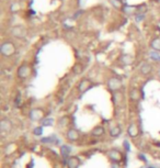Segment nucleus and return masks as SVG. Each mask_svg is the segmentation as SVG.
Segmentation results:
<instances>
[{
	"label": "nucleus",
	"mask_w": 160,
	"mask_h": 168,
	"mask_svg": "<svg viewBox=\"0 0 160 168\" xmlns=\"http://www.w3.org/2000/svg\"><path fill=\"white\" fill-rule=\"evenodd\" d=\"M108 85L112 90H118L122 87V81L117 78H111L108 82Z\"/></svg>",
	"instance_id": "4"
},
{
	"label": "nucleus",
	"mask_w": 160,
	"mask_h": 168,
	"mask_svg": "<svg viewBox=\"0 0 160 168\" xmlns=\"http://www.w3.org/2000/svg\"><path fill=\"white\" fill-rule=\"evenodd\" d=\"M11 34L18 39H23L26 36V30L21 25H15L11 29Z\"/></svg>",
	"instance_id": "2"
},
{
	"label": "nucleus",
	"mask_w": 160,
	"mask_h": 168,
	"mask_svg": "<svg viewBox=\"0 0 160 168\" xmlns=\"http://www.w3.org/2000/svg\"><path fill=\"white\" fill-rule=\"evenodd\" d=\"M93 133H95V134H98V135H99V134H102V133H103V129H102V128L95 129V131L93 132Z\"/></svg>",
	"instance_id": "11"
},
{
	"label": "nucleus",
	"mask_w": 160,
	"mask_h": 168,
	"mask_svg": "<svg viewBox=\"0 0 160 168\" xmlns=\"http://www.w3.org/2000/svg\"><path fill=\"white\" fill-rule=\"evenodd\" d=\"M140 72L144 75H147V74H149V72H152V66L149 64H144L143 66L140 67Z\"/></svg>",
	"instance_id": "7"
},
{
	"label": "nucleus",
	"mask_w": 160,
	"mask_h": 168,
	"mask_svg": "<svg viewBox=\"0 0 160 168\" xmlns=\"http://www.w3.org/2000/svg\"><path fill=\"white\" fill-rule=\"evenodd\" d=\"M30 74H31V69H30V67L25 64L21 65V66L19 67V69H18V77H20V78H22V79L29 77Z\"/></svg>",
	"instance_id": "3"
},
{
	"label": "nucleus",
	"mask_w": 160,
	"mask_h": 168,
	"mask_svg": "<svg viewBox=\"0 0 160 168\" xmlns=\"http://www.w3.org/2000/svg\"><path fill=\"white\" fill-rule=\"evenodd\" d=\"M150 47L156 52H160V38H156L150 42Z\"/></svg>",
	"instance_id": "5"
},
{
	"label": "nucleus",
	"mask_w": 160,
	"mask_h": 168,
	"mask_svg": "<svg viewBox=\"0 0 160 168\" xmlns=\"http://www.w3.org/2000/svg\"><path fill=\"white\" fill-rule=\"evenodd\" d=\"M137 96H138V91L136 89H133L131 92V98L133 99H137Z\"/></svg>",
	"instance_id": "10"
},
{
	"label": "nucleus",
	"mask_w": 160,
	"mask_h": 168,
	"mask_svg": "<svg viewBox=\"0 0 160 168\" xmlns=\"http://www.w3.org/2000/svg\"><path fill=\"white\" fill-rule=\"evenodd\" d=\"M122 62L126 65H131L133 63V57L131 55H123L122 56Z\"/></svg>",
	"instance_id": "8"
},
{
	"label": "nucleus",
	"mask_w": 160,
	"mask_h": 168,
	"mask_svg": "<svg viewBox=\"0 0 160 168\" xmlns=\"http://www.w3.org/2000/svg\"><path fill=\"white\" fill-rule=\"evenodd\" d=\"M118 133H120V131H118V128L113 129V130H112V132H111L112 135H117V134H118Z\"/></svg>",
	"instance_id": "12"
},
{
	"label": "nucleus",
	"mask_w": 160,
	"mask_h": 168,
	"mask_svg": "<svg viewBox=\"0 0 160 168\" xmlns=\"http://www.w3.org/2000/svg\"><path fill=\"white\" fill-rule=\"evenodd\" d=\"M109 1L112 3V6H114V8L116 9H120L122 7V3H121L120 0H109Z\"/></svg>",
	"instance_id": "9"
},
{
	"label": "nucleus",
	"mask_w": 160,
	"mask_h": 168,
	"mask_svg": "<svg viewBox=\"0 0 160 168\" xmlns=\"http://www.w3.org/2000/svg\"><path fill=\"white\" fill-rule=\"evenodd\" d=\"M89 86H90V81L87 80V79H83V80L79 84V90L81 92H83V91H86V90L88 89Z\"/></svg>",
	"instance_id": "6"
},
{
	"label": "nucleus",
	"mask_w": 160,
	"mask_h": 168,
	"mask_svg": "<svg viewBox=\"0 0 160 168\" xmlns=\"http://www.w3.org/2000/svg\"><path fill=\"white\" fill-rule=\"evenodd\" d=\"M0 53L2 54L3 56H12L15 53V44L12 42H5V43L1 44L0 46Z\"/></svg>",
	"instance_id": "1"
}]
</instances>
